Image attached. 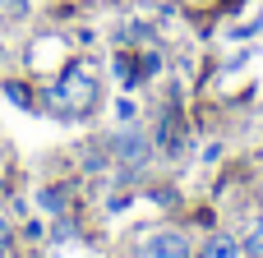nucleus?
Masks as SVG:
<instances>
[{
	"label": "nucleus",
	"instance_id": "f257e3e1",
	"mask_svg": "<svg viewBox=\"0 0 263 258\" xmlns=\"http://www.w3.org/2000/svg\"><path fill=\"white\" fill-rule=\"evenodd\" d=\"M92 102H97V74H92V65H69L55 78V88H51V106L65 111V115H83V111H92Z\"/></svg>",
	"mask_w": 263,
	"mask_h": 258
},
{
	"label": "nucleus",
	"instance_id": "f03ea898",
	"mask_svg": "<svg viewBox=\"0 0 263 258\" xmlns=\"http://www.w3.org/2000/svg\"><path fill=\"white\" fill-rule=\"evenodd\" d=\"M134 258H194V254H190V240L180 231H153V235H143Z\"/></svg>",
	"mask_w": 263,
	"mask_h": 258
},
{
	"label": "nucleus",
	"instance_id": "7ed1b4c3",
	"mask_svg": "<svg viewBox=\"0 0 263 258\" xmlns=\"http://www.w3.org/2000/svg\"><path fill=\"white\" fill-rule=\"evenodd\" d=\"M111 148H116V157H120L125 166H143L148 152H153V138H148L143 129H120V134L111 138Z\"/></svg>",
	"mask_w": 263,
	"mask_h": 258
},
{
	"label": "nucleus",
	"instance_id": "20e7f679",
	"mask_svg": "<svg viewBox=\"0 0 263 258\" xmlns=\"http://www.w3.org/2000/svg\"><path fill=\"white\" fill-rule=\"evenodd\" d=\"M199 258H245L240 254V240H231V235H213L208 245H203V254Z\"/></svg>",
	"mask_w": 263,
	"mask_h": 258
},
{
	"label": "nucleus",
	"instance_id": "39448f33",
	"mask_svg": "<svg viewBox=\"0 0 263 258\" xmlns=\"http://www.w3.org/2000/svg\"><path fill=\"white\" fill-rule=\"evenodd\" d=\"M240 254L245 258H263V217L245 231V240H240Z\"/></svg>",
	"mask_w": 263,
	"mask_h": 258
},
{
	"label": "nucleus",
	"instance_id": "423d86ee",
	"mask_svg": "<svg viewBox=\"0 0 263 258\" xmlns=\"http://www.w3.org/2000/svg\"><path fill=\"white\" fill-rule=\"evenodd\" d=\"M5 92H9V97H14V102H18V106H32V97H28V92H23V88H18V83H9V88H5Z\"/></svg>",
	"mask_w": 263,
	"mask_h": 258
},
{
	"label": "nucleus",
	"instance_id": "0eeeda50",
	"mask_svg": "<svg viewBox=\"0 0 263 258\" xmlns=\"http://www.w3.org/2000/svg\"><path fill=\"white\" fill-rule=\"evenodd\" d=\"M5 249H9V222L0 217V254H5Z\"/></svg>",
	"mask_w": 263,
	"mask_h": 258
},
{
	"label": "nucleus",
	"instance_id": "6e6552de",
	"mask_svg": "<svg viewBox=\"0 0 263 258\" xmlns=\"http://www.w3.org/2000/svg\"><path fill=\"white\" fill-rule=\"evenodd\" d=\"M0 9H14V14H18V9H23V0H0Z\"/></svg>",
	"mask_w": 263,
	"mask_h": 258
}]
</instances>
